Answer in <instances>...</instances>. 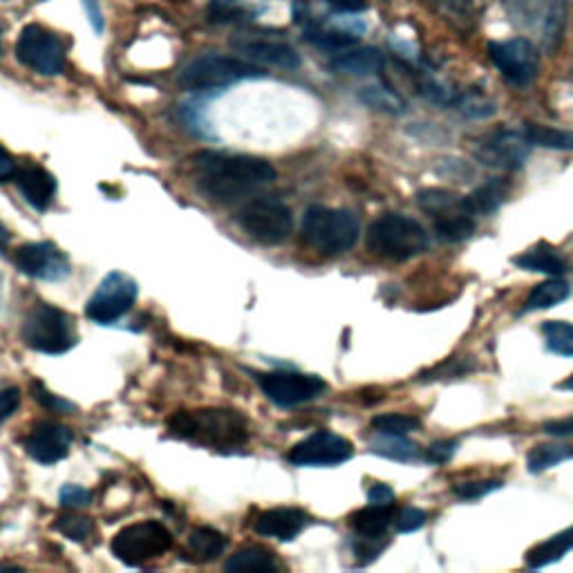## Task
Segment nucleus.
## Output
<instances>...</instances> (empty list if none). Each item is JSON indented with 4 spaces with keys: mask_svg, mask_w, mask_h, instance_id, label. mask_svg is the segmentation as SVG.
<instances>
[{
    "mask_svg": "<svg viewBox=\"0 0 573 573\" xmlns=\"http://www.w3.org/2000/svg\"><path fill=\"white\" fill-rule=\"evenodd\" d=\"M439 16L461 34L473 32L486 10V0H433Z\"/></svg>",
    "mask_w": 573,
    "mask_h": 573,
    "instance_id": "4be33fe9",
    "label": "nucleus"
},
{
    "mask_svg": "<svg viewBox=\"0 0 573 573\" xmlns=\"http://www.w3.org/2000/svg\"><path fill=\"white\" fill-rule=\"evenodd\" d=\"M360 101L368 103L370 108L388 113V115H399L405 108V101L388 85H370L360 90Z\"/></svg>",
    "mask_w": 573,
    "mask_h": 573,
    "instance_id": "473e14b6",
    "label": "nucleus"
},
{
    "mask_svg": "<svg viewBox=\"0 0 573 573\" xmlns=\"http://www.w3.org/2000/svg\"><path fill=\"white\" fill-rule=\"evenodd\" d=\"M420 426H422V422L416 420V416L399 414V412L379 414L373 420V428L379 435H410L412 431H416Z\"/></svg>",
    "mask_w": 573,
    "mask_h": 573,
    "instance_id": "58836bf2",
    "label": "nucleus"
},
{
    "mask_svg": "<svg viewBox=\"0 0 573 573\" xmlns=\"http://www.w3.org/2000/svg\"><path fill=\"white\" fill-rule=\"evenodd\" d=\"M373 452L401 463H414L424 457L422 448L405 439V435H379L373 442Z\"/></svg>",
    "mask_w": 573,
    "mask_h": 573,
    "instance_id": "c85d7f7f",
    "label": "nucleus"
},
{
    "mask_svg": "<svg viewBox=\"0 0 573 573\" xmlns=\"http://www.w3.org/2000/svg\"><path fill=\"white\" fill-rule=\"evenodd\" d=\"M14 182L21 191V195L32 204L36 211H45V208L55 199L57 193V180L49 171L36 164H27L16 171Z\"/></svg>",
    "mask_w": 573,
    "mask_h": 573,
    "instance_id": "aec40b11",
    "label": "nucleus"
},
{
    "mask_svg": "<svg viewBox=\"0 0 573 573\" xmlns=\"http://www.w3.org/2000/svg\"><path fill=\"white\" fill-rule=\"evenodd\" d=\"M55 529H57L61 536L70 538L72 542H83V540H88V538L92 536L94 525H92L90 517L70 513V515H61V517L57 519Z\"/></svg>",
    "mask_w": 573,
    "mask_h": 573,
    "instance_id": "ea45409f",
    "label": "nucleus"
},
{
    "mask_svg": "<svg viewBox=\"0 0 573 573\" xmlns=\"http://www.w3.org/2000/svg\"><path fill=\"white\" fill-rule=\"evenodd\" d=\"M21 399H23V394H21L19 388L0 390V424H3L5 420H10V416L19 410Z\"/></svg>",
    "mask_w": 573,
    "mask_h": 573,
    "instance_id": "de8ad7c7",
    "label": "nucleus"
},
{
    "mask_svg": "<svg viewBox=\"0 0 573 573\" xmlns=\"http://www.w3.org/2000/svg\"><path fill=\"white\" fill-rule=\"evenodd\" d=\"M197 188L216 202H233L276 180V169L251 154L202 150L191 158Z\"/></svg>",
    "mask_w": 573,
    "mask_h": 573,
    "instance_id": "f257e3e1",
    "label": "nucleus"
},
{
    "mask_svg": "<svg viewBox=\"0 0 573 573\" xmlns=\"http://www.w3.org/2000/svg\"><path fill=\"white\" fill-rule=\"evenodd\" d=\"M23 341L41 354H66L77 343V330L64 309L38 302L23 321Z\"/></svg>",
    "mask_w": 573,
    "mask_h": 573,
    "instance_id": "423d86ee",
    "label": "nucleus"
},
{
    "mask_svg": "<svg viewBox=\"0 0 573 573\" xmlns=\"http://www.w3.org/2000/svg\"><path fill=\"white\" fill-rule=\"evenodd\" d=\"M173 545L171 531L162 523L130 525L113 538V553L128 566H144L148 560L164 555Z\"/></svg>",
    "mask_w": 573,
    "mask_h": 573,
    "instance_id": "9d476101",
    "label": "nucleus"
},
{
    "mask_svg": "<svg viewBox=\"0 0 573 573\" xmlns=\"http://www.w3.org/2000/svg\"><path fill=\"white\" fill-rule=\"evenodd\" d=\"M263 75H265L263 70L249 61L236 57H222V55H206L184 66L177 83L191 92H206V90L233 85L238 81L257 79Z\"/></svg>",
    "mask_w": 573,
    "mask_h": 573,
    "instance_id": "0eeeda50",
    "label": "nucleus"
},
{
    "mask_svg": "<svg viewBox=\"0 0 573 573\" xmlns=\"http://www.w3.org/2000/svg\"><path fill=\"white\" fill-rule=\"evenodd\" d=\"M352 455H354L352 442H347L336 433L321 431L298 442L289 450L287 459L294 466H339L352 459Z\"/></svg>",
    "mask_w": 573,
    "mask_h": 573,
    "instance_id": "2eb2a0df",
    "label": "nucleus"
},
{
    "mask_svg": "<svg viewBox=\"0 0 573 573\" xmlns=\"http://www.w3.org/2000/svg\"><path fill=\"white\" fill-rule=\"evenodd\" d=\"M260 388L280 408H296L307 401L319 399L328 383L317 375H302V373H270L257 379Z\"/></svg>",
    "mask_w": 573,
    "mask_h": 573,
    "instance_id": "4468645a",
    "label": "nucleus"
},
{
    "mask_svg": "<svg viewBox=\"0 0 573 573\" xmlns=\"http://www.w3.org/2000/svg\"><path fill=\"white\" fill-rule=\"evenodd\" d=\"M525 133L534 146H542L551 150H573V130H558V128L534 124L527 126Z\"/></svg>",
    "mask_w": 573,
    "mask_h": 573,
    "instance_id": "c9c22d12",
    "label": "nucleus"
},
{
    "mask_svg": "<svg viewBox=\"0 0 573 573\" xmlns=\"http://www.w3.org/2000/svg\"><path fill=\"white\" fill-rule=\"evenodd\" d=\"M506 19L540 47L555 49L566 27V0H504Z\"/></svg>",
    "mask_w": 573,
    "mask_h": 573,
    "instance_id": "39448f33",
    "label": "nucleus"
},
{
    "mask_svg": "<svg viewBox=\"0 0 573 573\" xmlns=\"http://www.w3.org/2000/svg\"><path fill=\"white\" fill-rule=\"evenodd\" d=\"M225 566H227V571H233V573H267V571H276L278 564L270 551L249 547V549L233 553Z\"/></svg>",
    "mask_w": 573,
    "mask_h": 573,
    "instance_id": "7c9ffc66",
    "label": "nucleus"
},
{
    "mask_svg": "<svg viewBox=\"0 0 573 573\" xmlns=\"http://www.w3.org/2000/svg\"><path fill=\"white\" fill-rule=\"evenodd\" d=\"M531 141L523 130H495L484 135L475 146V160L489 169L517 171L523 169L531 154Z\"/></svg>",
    "mask_w": 573,
    "mask_h": 573,
    "instance_id": "ddd939ff",
    "label": "nucleus"
},
{
    "mask_svg": "<svg viewBox=\"0 0 573 573\" xmlns=\"http://www.w3.org/2000/svg\"><path fill=\"white\" fill-rule=\"evenodd\" d=\"M504 486V482L500 480H478V482H461V484H455L452 486V493L459 497V500H480V497H486L495 491H500Z\"/></svg>",
    "mask_w": 573,
    "mask_h": 573,
    "instance_id": "a19ab883",
    "label": "nucleus"
},
{
    "mask_svg": "<svg viewBox=\"0 0 573 573\" xmlns=\"http://www.w3.org/2000/svg\"><path fill=\"white\" fill-rule=\"evenodd\" d=\"M227 547V540L220 531L216 529H208V527H199L188 536V551L195 560L199 562H211L218 560L222 555Z\"/></svg>",
    "mask_w": 573,
    "mask_h": 573,
    "instance_id": "c756f323",
    "label": "nucleus"
},
{
    "mask_svg": "<svg viewBox=\"0 0 573 573\" xmlns=\"http://www.w3.org/2000/svg\"><path fill=\"white\" fill-rule=\"evenodd\" d=\"M426 519H428V515L422 508L408 506V508H403L394 517V525H397L399 534H414V531H420L426 525Z\"/></svg>",
    "mask_w": 573,
    "mask_h": 573,
    "instance_id": "79ce46f5",
    "label": "nucleus"
},
{
    "mask_svg": "<svg viewBox=\"0 0 573 573\" xmlns=\"http://www.w3.org/2000/svg\"><path fill=\"white\" fill-rule=\"evenodd\" d=\"M457 452V442L452 439H437L426 448V459L431 463H446Z\"/></svg>",
    "mask_w": 573,
    "mask_h": 573,
    "instance_id": "a18cd8bd",
    "label": "nucleus"
},
{
    "mask_svg": "<svg viewBox=\"0 0 573 573\" xmlns=\"http://www.w3.org/2000/svg\"><path fill=\"white\" fill-rule=\"evenodd\" d=\"M542 431L551 437H573V416H564V420H553L542 426Z\"/></svg>",
    "mask_w": 573,
    "mask_h": 573,
    "instance_id": "09e8293b",
    "label": "nucleus"
},
{
    "mask_svg": "<svg viewBox=\"0 0 573 573\" xmlns=\"http://www.w3.org/2000/svg\"><path fill=\"white\" fill-rule=\"evenodd\" d=\"M513 265L525 270V272H534V274H547L551 278L562 276L566 272V263L564 257L558 253V249H553L547 242H540L531 249H527L523 255H515L513 257Z\"/></svg>",
    "mask_w": 573,
    "mask_h": 573,
    "instance_id": "5701e85b",
    "label": "nucleus"
},
{
    "mask_svg": "<svg viewBox=\"0 0 573 573\" xmlns=\"http://www.w3.org/2000/svg\"><path fill=\"white\" fill-rule=\"evenodd\" d=\"M171 435L218 450H233L247 444V416L229 408L180 410L169 420Z\"/></svg>",
    "mask_w": 573,
    "mask_h": 573,
    "instance_id": "f03ea898",
    "label": "nucleus"
},
{
    "mask_svg": "<svg viewBox=\"0 0 573 573\" xmlns=\"http://www.w3.org/2000/svg\"><path fill=\"white\" fill-rule=\"evenodd\" d=\"M16 57L23 66L45 77H55L64 72L66 66V55L59 36L43 25L23 27L16 41Z\"/></svg>",
    "mask_w": 573,
    "mask_h": 573,
    "instance_id": "f8f14e48",
    "label": "nucleus"
},
{
    "mask_svg": "<svg viewBox=\"0 0 573 573\" xmlns=\"http://www.w3.org/2000/svg\"><path fill=\"white\" fill-rule=\"evenodd\" d=\"M14 263L23 274L47 283H57L70 276L66 253L51 242H30L19 247L14 253Z\"/></svg>",
    "mask_w": 573,
    "mask_h": 573,
    "instance_id": "dca6fc26",
    "label": "nucleus"
},
{
    "mask_svg": "<svg viewBox=\"0 0 573 573\" xmlns=\"http://www.w3.org/2000/svg\"><path fill=\"white\" fill-rule=\"evenodd\" d=\"M489 59L497 68V72L515 88H529L540 75V49L527 36L491 41Z\"/></svg>",
    "mask_w": 573,
    "mask_h": 573,
    "instance_id": "1a4fd4ad",
    "label": "nucleus"
},
{
    "mask_svg": "<svg viewBox=\"0 0 573 573\" xmlns=\"http://www.w3.org/2000/svg\"><path fill=\"white\" fill-rule=\"evenodd\" d=\"M368 251L390 263H408L431 247L428 231L403 214H386L377 218L366 236Z\"/></svg>",
    "mask_w": 573,
    "mask_h": 573,
    "instance_id": "7ed1b4c3",
    "label": "nucleus"
},
{
    "mask_svg": "<svg viewBox=\"0 0 573 573\" xmlns=\"http://www.w3.org/2000/svg\"><path fill=\"white\" fill-rule=\"evenodd\" d=\"M573 459V448L571 446H558V444H542L536 446L529 457H527V466L531 473H545L549 468Z\"/></svg>",
    "mask_w": 573,
    "mask_h": 573,
    "instance_id": "2f4dec72",
    "label": "nucleus"
},
{
    "mask_svg": "<svg viewBox=\"0 0 573 573\" xmlns=\"http://www.w3.org/2000/svg\"><path fill=\"white\" fill-rule=\"evenodd\" d=\"M368 500L370 504H379V506H392L397 495L394 491L388 486V484H375L370 491H368Z\"/></svg>",
    "mask_w": 573,
    "mask_h": 573,
    "instance_id": "3c124183",
    "label": "nucleus"
},
{
    "mask_svg": "<svg viewBox=\"0 0 573 573\" xmlns=\"http://www.w3.org/2000/svg\"><path fill=\"white\" fill-rule=\"evenodd\" d=\"M34 399H36L43 408L55 410V412H64V410L70 412V410H75L72 403L59 399L57 394H51V392H49L45 386H41V383H34Z\"/></svg>",
    "mask_w": 573,
    "mask_h": 573,
    "instance_id": "49530a36",
    "label": "nucleus"
},
{
    "mask_svg": "<svg viewBox=\"0 0 573 573\" xmlns=\"http://www.w3.org/2000/svg\"><path fill=\"white\" fill-rule=\"evenodd\" d=\"M392 523H394L392 506H379V504H370L349 517L352 529L360 538H381Z\"/></svg>",
    "mask_w": 573,
    "mask_h": 573,
    "instance_id": "a878e982",
    "label": "nucleus"
},
{
    "mask_svg": "<svg viewBox=\"0 0 573 573\" xmlns=\"http://www.w3.org/2000/svg\"><path fill=\"white\" fill-rule=\"evenodd\" d=\"M450 108L468 119H489L497 111L489 96H482L478 92H459Z\"/></svg>",
    "mask_w": 573,
    "mask_h": 573,
    "instance_id": "72a5a7b5",
    "label": "nucleus"
},
{
    "mask_svg": "<svg viewBox=\"0 0 573 573\" xmlns=\"http://www.w3.org/2000/svg\"><path fill=\"white\" fill-rule=\"evenodd\" d=\"M16 171H19V167H16L14 158H12V154H10L3 146H0V182L14 180Z\"/></svg>",
    "mask_w": 573,
    "mask_h": 573,
    "instance_id": "603ef678",
    "label": "nucleus"
},
{
    "mask_svg": "<svg viewBox=\"0 0 573 573\" xmlns=\"http://www.w3.org/2000/svg\"><path fill=\"white\" fill-rule=\"evenodd\" d=\"M85 16L94 30V34L103 32V12H101V0H81Z\"/></svg>",
    "mask_w": 573,
    "mask_h": 573,
    "instance_id": "8fccbe9b",
    "label": "nucleus"
},
{
    "mask_svg": "<svg viewBox=\"0 0 573 573\" xmlns=\"http://www.w3.org/2000/svg\"><path fill=\"white\" fill-rule=\"evenodd\" d=\"M330 68L349 77H368L386 68V57L377 47H347L330 61Z\"/></svg>",
    "mask_w": 573,
    "mask_h": 573,
    "instance_id": "412c9836",
    "label": "nucleus"
},
{
    "mask_svg": "<svg viewBox=\"0 0 573 573\" xmlns=\"http://www.w3.org/2000/svg\"><path fill=\"white\" fill-rule=\"evenodd\" d=\"M135 300L137 283L122 272H111L99 283L96 291L88 300L85 317L99 325H111L119 321L124 314H128Z\"/></svg>",
    "mask_w": 573,
    "mask_h": 573,
    "instance_id": "9b49d317",
    "label": "nucleus"
},
{
    "mask_svg": "<svg viewBox=\"0 0 573 573\" xmlns=\"http://www.w3.org/2000/svg\"><path fill=\"white\" fill-rule=\"evenodd\" d=\"M70 446H72V433L57 422L34 424L25 439V452L43 466H51L66 459Z\"/></svg>",
    "mask_w": 573,
    "mask_h": 573,
    "instance_id": "f3484780",
    "label": "nucleus"
},
{
    "mask_svg": "<svg viewBox=\"0 0 573 573\" xmlns=\"http://www.w3.org/2000/svg\"><path fill=\"white\" fill-rule=\"evenodd\" d=\"M233 47L244 55L249 61L265 64L283 70H296L300 66L298 51L280 38H270L260 34H244L242 38L233 41Z\"/></svg>",
    "mask_w": 573,
    "mask_h": 573,
    "instance_id": "a211bd4d",
    "label": "nucleus"
},
{
    "mask_svg": "<svg viewBox=\"0 0 573 573\" xmlns=\"http://www.w3.org/2000/svg\"><path fill=\"white\" fill-rule=\"evenodd\" d=\"M571 296V287L566 280H562L560 276L555 278H549L540 285H536L523 307V311L527 314V311H538V309H551L560 302H564L566 298Z\"/></svg>",
    "mask_w": 573,
    "mask_h": 573,
    "instance_id": "cd10ccee",
    "label": "nucleus"
},
{
    "mask_svg": "<svg viewBox=\"0 0 573 573\" xmlns=\"http://www.w3.org/2000/svg\"><path fill=\"white\" fill-rule=\"evenodd\" d=\"M238 222L251 240L267 247L285 242L294 229L289 206L276 197H255L247 202L240 208Z\"/></svg>",
    "mask_w": 573,
    "mask_h": 573,
    "instance_id": "6e6552de",
    "label": "nucleus"
},
{
    "mask_svg": "<svg viewBox=\"0 0 573 573\" xmlns=\"http://www.w3.org/2000/svg\"><path fill=\"white\" fill-rule=\"evenodd\" d=\"M59 502L64 508H85L92 502V493L77 484H66L59 491Z\"/></svg>",
    "mask_w": 573,
    "mask_h": 573,
    "instance_id": "37998d69",
    "label": "nucleus"
},
{
    "mask_svg": "<svg viewBox=\"0 0 573 573\" xmlns=\"http://www.w3.org/2000/svg\"><path fill=\"white\" fill-rule=\"evenodd\" d=\"M325 3L332 5L334 10L347 12V14H356L368 8V0H325Z\"/></svg>",
    "mask_w": 573,
    "mask_h": 573,
    "instance_id": "864d4df0",
    "label": "nucleus"
},
{
    "mask_svg": "<svg viewBox=\"0 0 573 573\" xmlns=\"http://www.w3.org/2000/svg\"><path fill=\"white\" fill-rule=\"evenodd\" d=\"M8 242H10V231L3 225H0V251L8 247Z\"/></svg>",
    "mask_w": 573,
    "mask_h": 573,
    "instance_id": "5fc2aeb1",
    "label": "nucleus"
},
{
    "mask_svg": "<svg viewBox=\"0 0 573 573\" xmlns=\"http://www.w3.org/2000/svg\"><path fill=\"white\" fill-rule=\"evenodd\" d=\"M511 193V184L504 177H491L480 184L471 195H466V208L473 218L491 216L506 202Z\"/></svg>",
    "mask_w": 573,
    "mask_h": 573,
    "instance_id": "b1692460",
    "label": "nucleus"
},
{
    "mask_svg": "<svg viewBox=\"0 0 573 573\" xmlns=\"http://www.w3.org/2000/svg\"><path fill=\"white\" fill-rule=\"evenodd\" d=\"M542 334L547 347L560 356H573V325L564 321H547L542 323Z\"/></svg>",
    "mask_w": 573,
    "mask_h": 573,
    "instance_id": "e433bc0d",
    "label": "nucleus"
},
{
    "mask_svg": "<svg viewBox=\"0 0 573 573\" xmlns=\"http://www.w3.org/2000/svg\"><path fill=\"white\" fill-rule=\"evenodd\" d=\"M307 525H309V517L305 511L291 508V506H280V508H270L265 513H260L253 523V531L263 538L289 542L296 536H300Z\"/></svg>",
    "mask_w": 573,
    "mask_h": 573,
    "instance_id": "6ab92c4d",
    "label": "nucleus"
},
{
    "mask_svg": "<svg viewBox=\"0 0 573 573\" xmlns=\"http://www.w3.org/2000/svg\"><path fill=\"white\" fill-rule=\"evenodd\" d=\"M416 204L424 214H428L435 220H444L450 216H459V214H468L466 208V197L446 191V188H424L416 193ZM471 216V214H468Z\"/></svg>",
    "mask_w": 573,
    "mask_h": 573,
    "instance_id": "393cba45",
    "label": "nucleus"
},
{
    "mask_svg": "<svg viewBox=\"0 0 573 573\" xmlns=\"http://www.w3.org/2000/svg\"><path fill=\"white\" fill-rule=\"evenodd\" d=\"M302 240L323 255H341L358 242L360 222L347 208L309 206L302 218Z\"/></svg>",
    "mask_w": 573,
    "mask_h": 573,
    "instance_id": "20e7f679",
    "label": "nucleus"
},
{
    "mask_svg": "<svg viewBox=\"0 0 573 573\" xmlns=\"http://www.w3.org/2000/svg\"><path fill=\"white\" fill-rule=\"evenodd\" d=\"M435 231L444 242H461L468 240L475 231V218L468 214H459L452 218H444L435 222Z\"/></svg>",
    "mask_w": 573,
    "mask_h": 573,
    "instance_id": "4c0bfd02",
    "label": "nucleus"
},
{
    "mask_svg": "<svg viewBox=\"0 0 573 573\" xmlns=\"http://www.w3.org/2000/svg\"><path fill=\"white\" fill-rule=\"evenodd\" d=\"M560 390H573V375L560 383Z\"/></svg>",
    "mask_w": 573,
    "mask_h": 573,
    "instance_id": "6e6d98bb",
    "label": "nucleus"
},
{
    "mask_svg": "<svg viewBox=\"0 0 573 573\" xmlns=\"http://www.w3.org/2000/svg\"><path fill=\"white\" fill-rule=\"evenodd\" d=\"M573 549V527L562 531V534H555L553 538H549L547 542L534 547L529 553H527V564L531 569H542V566H549L553 562H560L569 551Z\"/></svg>",
    "mask_w": 573,
    "mask_h": 573,
    "instance_id": "bb28decb",
    "label": "nucleus"
},
{
    "mask_svg": "<svg viewBox=\"0 0 573 573\" xmlns=\"http://www.w3.org/2000/svg\"><path fill=\"white\" fill-rule=\"evenodd\" d=\"M244 16V10L236 5L233 0H214L211 10H208V21L211 23H229Z\"/></svg>",
    "mask_w": 573,
    "mask_h": 573,
    "instance_id": "c03bdc74",
    "label": "nucleus"
},
{
    "mask_svg": "<svg viewBox=\"0 0 573 573\" xmlns=\"http://www.w3.org/2000/svg\"><path fill=\"white\" fill-rule=\"evenodd\" d=\"M305 38L309 43H314L323 49H330V51H341V49H347L352 45H356L358 36H354L352 32H341V30H328V27H321V25H311L305 30Z\"/></svg>",
    "mask_w": 573,
    "mask_h": 573,
    "instance_id": "f704fd0d",
    "label": "nucleus"
}]
</instances>
